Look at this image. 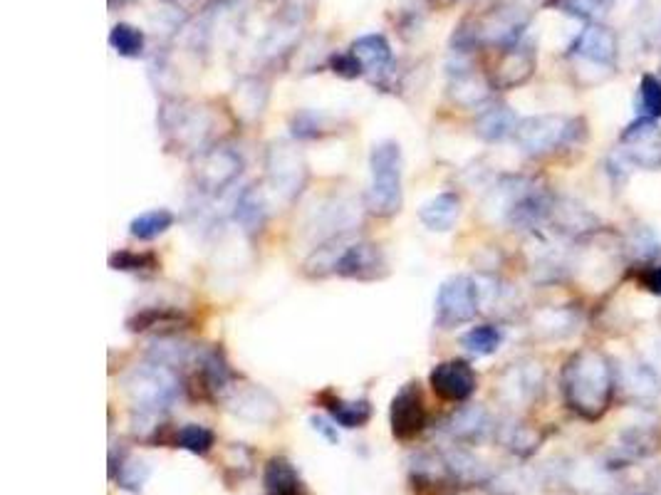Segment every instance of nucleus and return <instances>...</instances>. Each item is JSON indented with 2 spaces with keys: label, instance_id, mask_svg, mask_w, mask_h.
<instances>
[{
  "label": "nucleus",
  "instance_id": "obj_1",
  "mask_svg": "<svg viewBox=\"0 0 661 495\" xmlns=\"http://www.w3.org/2000/svg\"><path fill=\"white\" fill-rule=\"evenodd\" d=\"M303 270L307 278L340 275V278L359 280V283H374V280L387 278L389 263L377 243L350 238V233H345V236L327 238L322 246L312 250Z\"/></svg>",
  "mask_w": 661,
  "mask_h": 495
},
{
  "label": "nucleus",
  "instance_id": "obj_2",
  "mask_svg": "<svg viewBox=\"0 0 661 495\" xmlns=\"http://www.w3.org/2000/svg\"><path fill=\"white\" fill-rule=\"evenodd\" d=\"M614 367L597 349H580L562 369V394L567 406L587 421H597L610 409Z\"/></svg>",
  "mask_w": 661,
  "mask_h": 495
},
{
  "label": "nucleus",
  "instance_id": "obj_3",
  "mask_svg": "<svg viewBox=\"0 0 661 495\" xmlns=\"http://www.w3.org/2000/svg\"><path fill=\"white\" fill-rule=\"evenodd\" d=\"M553 198L545 189H540L535 181L525 176H503L486 198V211L493 213V218L506 221L508 226L523 228V231H535L550 221L553 213Z\"/></svg>",
  "mask_w": 661,
  "mask_h": 495
},
{
  "label": "nucleus",
  "instance_id": "obj_4",
  "mask_svg": "<svg viewBox=\"0 0 661 495\" xmlns=\"http://www.w3.org/2000/svg\"><path fill=\"white\" fill-rule=\"evenodd\" d=\"M402 147L394 139L374 144L369 154V189H367V211L377 218H392L402 211L404 189H402Z\"/></svg>",
  "mask_w": 661,
  "mask_h": 495
},
{
  "label": "nucleus",
  "instance_id": "obj_5",
  "mask_svg": "<svg viewBox=\"0 0 661 495\" xmlns=\"http://www.w3.org/2000/svg\"><path fill=\"white\" fill-rule=\"evenodd\" d=\"M159 129L166 147L201 154L213 139V114L186 99H169L159 109Z\"/></svg>",
  "mask_w": 661,
  "mask_h": 495
},
{
  "label": "nucleus",
  "instance_id": "obj_6",
  "mask_svg": "<svg viewBox=\"0 0 661 495\" xmlns=\"http://www.w3.org/2000/svg\"><path fill=\"white\" fill-rule=\"evenodd\" d=\"M179 377L176 369L166 367V364L149 362L142 367H134L132 372L124 377V389H127L129 399H132L134 414L139 419L156 421L179 396Z\"/></svg>",
  "mask_w": 661,
  "mask_h": 495
},
{
  "label": "nucleus",
  "instance_id": "obj_7",
  "mask_svg": "<svg viewBox=\"0 0 661 495\" xmlns=\"http://www.w3.org/2000/svg\"><path fill=\"white\" fill-rule=\"evenodd\" d=\"M265 169H268V181L273 191L285 201H295L303 194L307 179H310L303 151L290 142H275L268 149Z\"/></svg>",
  "mask_w": 661,
  "mask_h": 495
},
{
  "label": "nucleus",
  "instance_id": "obj_8",
  "mask_svg": "<svg viewBox=\"0 0 661 495\" xmlns=\"http://www.w3.org/2000/svg\"><path fill=\"white\" fill-rule=\"evenodd\" d=\"M243 174V159L228 147H208L194 156V184L204 196H218L231 189Z\"/></svg>",
  "mask_w": 661,
  "mask_h": 495
},
{
  "label": "nucleus",
  "instance_id": "obj_9",
  "mask_svg": "<svg viewBox=\"0 0 661 495\" xmlns=\"http://www.w3.org/2000/svg\"><path fill=\"white\" fill-rule=\"evenodd\" d=\"M478 307H481V297H478L476 280L468 275H454L441 283L439 295H436V325L441 330L466 325L476 317Z\"/></svg>",
  "mask_w": 661,
  "mask_h": 495
},
{
  "label": "nucleus",
  "instance_id": "obj_10",
  "mask_svg": "<svg viewBox=\"0 0 661 495\" xmlns=\"http://www.w3.org/2000/svg\"><path fill=\"white\" fill-rule=\"evenodd\" d=\"M575 134V122L560 114H538V117H525L515 129V142L525 154H548V151L567 144Z\"/></svg>",
  "mask_w": 661,
  "mask_h": 495
},
{
  "label": "nucleus",
  "instance_id": "obj_11",
  "mask_svg": "<svg viewBox=\"0 0 661 495\" xmlns=\"http://www.w3.org/2000/svg\"><path fill=\"white\" fill-rule=\"evenodd\" d=\"M622 156L639 169H661V127L657 119L639 117L619 134Z\"/></svg>",
  "mask_w": 661,
  "mask_h": 495
},
{
  "label": "nucleus",
  "instance_id": "obj_12",
  "mask_svg": "<svg viewBox=\"0 0 661 495\" xmlns=\"http://www.w3.org/2000/svg\"><path fill=\"white\" fill-rule=\"evenodd\" d=\"M221 401L231 414H236L238 419L253 421V424H270L280 414L278 401L270 396V392L251 382H236L233 379Z\"/></svg>",
  "mask_w": 661,
  "mask_h": 495
},
{
  "label": "nucleus",
  "instance_id": "obj_13",
  "mask_svg": "<svg viewBox=\"0 0 661 495\" xmlns=\"http://www.w3.org/2000/svg\"><path fill=\"white\" fill-rule=\"evenodd\" d=\"M389 424H392L394 439L411 441L426 429V404L419 384L407 382L394 394L389 406Z\"/></svg>",
  "mask_w": 661,
  "mask_h": 495
},
{
  "label": "nucleus",
  "instance_id": "obj_14",
  "mask_svg": "<svg viewBox=\"0 0 661 495\" xmlns=\"http://www.w3.org/2000/svg\"><path fill=\"white\" fill-rule=\"evenodd\" d=\"M429 384L434 389V394L444 401H466L471 399V394L476 392V372L468 367L461 359H449V362H441L431 369Z\"/></svg>",
  "mask_w": 661,
  "mask_h": 495
},
{
  "label": "nucleus",
  "instance_id": "obj_15",
  "mask_svg": "<svg viewBox=\"0 0 661 495\" xmlns=\"http://www.w3.org/2000/svg\"><path fill=\"white\" fill-rule=\"evenodd\" d=\"M543 392V367L538 362H518L498 379V396L510 406H525Z\"/></svg>",
  "mask_w": 661,
  "mask_h": 495
},
{
  "label": "nucleus",
  "instance_id": "obj_16",
  "mask_svg": "<svg viewBox=\"0 0 661 495\" xmlns=\"http://www.w3.org/2000/svg\"><path fill=\"white\" fill-rule=\"evenodd\" d=\"M538 57L528 43H515L501 52L496 72H493V87L496 90H515L533 77Z\"/></svg>",
  "mask_w": 661,
  "mask_h": 495
},
{
  "label": "nucleus",
  "instance_id": "obj_17",
  "mask_svg": "<svg viewBox=\"0 0 661 495\" xmlns=\"http://www.w3.org/2000/svg\"><path fill=\"white\" fill-rule=\"evenodd\" d=\"M570 50L575 52L580 60L592 62V65L612 67L619 55V43L614 30L605 28V25H587V28L577 35Z\"/></svg>",
  "mask_w": 661,
  "mask_h": 495
},
{
  "label": "nucleus",
  "instance_id": "obj_18",
  "mask_svg": "<svg viewBox=\"0 0 661 495\" xmlns=\"http://www.w3.org/2000/svg\"><path fill=\"white\" fill-rule=\"evenodd\" d=\"M233 221H236L248 236H255V233L265 226V221H268V201H265V194L260 191V186H246V189H241V194L233 201Z\"/></svg>",
  "mask_w": 661,
  "mask_h": 495
},
{
  "label": "nucleus",
  "instance_id": "obj_19",
  "mask_svg": "<svg viewBox=\"0 0 661 495\" xmlns=\"http://www.w3.org/2000/svg\"><path fill=\"white\" fill-rule=\"evenodd\" d=\"M449 95L456 104H461V107L473 109L481 107V104L491 97V85H488L481 75H476L473 67L458 65L456 70H451Z\"/></svg>",
  "mask_w": 661,
  "mask_h": 495
},
{
  "label": "nucleus",
  "instance_id": "obj_20",
  "mask_svg": "<svg viewBox=\"0 0 661 495\" xmlns=\"http://www.w3.org/2000/svg\"><path fill=\"white\" fill-rule=\"evenodd\" d=\"M320 404L342 429H362L372 419V404L367 399H342V396L327 392L320 396Z\"/></svg>",
  "mask_w": 661,
  "mask_h": 495
},
{
  "label": "nucleus",
  "instance_id": "obj_21",
  "mask_svg": "<svg viewBox=\"0 0 661 495\" xmlns=\"http://www.w3.org/2000/svg\"><path fill=\"white\" fill-rule=\"evenodd\" d=\"M350 52L359 60L364 75H382V72H387L389 67H392L394 60L387 38L377 33L362 35V38L352 43Z\"/></svg>",
  "mask_w": 661,
  "mask_h": 495
},
{
  "label": "nucleus",
  "instance_id": "obj_22",
  "mask_svg": "<svg viewBox=\"0 0 661 495\" xmlns=\"http://www.w3.org/2000/svg\"><path fill=\"white\" fill-rule=\"evenodd\" d=\"M461 216V198L451 191L426 201L419 211V221L434 233H449Z\"/></svg>",
  "mask_w": 661,
  "mask_h": 495
},
{
  "label": "nucleus",
  "instance_id": "obj_23",
  "mask_svg": "<svg viewBox=\"0 0 661 495\" xmlns=\"http://www.w3.org/2000/svg\"><path fill=\"white\" fill-rule=\"evenodd\" d=\"M520 119L506 104H493V107L483 109L476 119V134L486 142H503V139L513 137L518 129Z\"/></svg>",
  "mask_w": 661,
  "mask_h": 495
},
{
  "label": "nucleus",
  "instance_id": "obj_24",
  "mask_svg": "<svg viewBox=\"0 0 661 495\" xmlns=\"http://www.w3.org/2000/svg\"><path fill=\"white\" fill-rule=\"evenodd\" d=\"M659 436L652 426H627L619 431V441L614 446L619 461H637V458H647L649 453L657 451Z\"/></svg>",
  "mask_w": 661,
  "mask_h": 495
},
{
  "label": "nucleus",
  "instance_id": "obj_25",
  "mask_svg": "<svg viewBox=\"0 0 661 495\" xmlns=\"http://www.w3.org/2000/svg\"><path fill=\"white\" fill-rule=\"evenodd\" d=\"M263 486L268 495H300V476L288 458H270L265 463Z\"/></svg>",
  "mask_w": 661,
  "mask_h": 495
},
{
  "label": "nucleus",
  "instance_id": "obj_26",
  "mask_svg": "<svg viewBox=\"0 0 661 495\" xmlns=\"http://www.w3.org/2000/svg\"><path fill=\"white\" fill-rule=\"evenodd\" d=\"M550 221L558 226L560 233H587V231H595L597 226V218L592 216L590 211H587L585 206H580V203L575 201H555L553 203V213H550Z\"/></svg>",
  "mask_w": 661,
  "mask_h": 495
},
{
  "label": "nucleus",
  "instance_id": "obj_27",
  "mask_svg": "<svg viewBox=\"0 0 661 495\" xmlns=\"http://www.w3.org/2000/svg\"><path fill=\"white\" fill-rule=\"evenodd\" d=\"M488 429H491V419H488V411L483 406H463L449 426L451 434L461 441L481 439Z\"/></svg>",
  "mask_w": 661,
  "mask_h": 495
},
{
  "label": "nucleus",
  "instance_id": "obj_28",
  "mask_svg": "<svg viewBox=\"0 0 661 495\" xmlns=\"http://www.w3.org/2000/svg\"><path fill=\"white\" fill-rule=\"evenodd\" d=\"M174 213L169 208H152V211H144L129 223V233L137 241H154V238L164 236L171 226H174Z\"/></svg>",
  "mask_w": 661,
  "mask_h": 495
},
{
  "label": "nucleus",
  "instance_id": "obj_29",
  "mask_svg": "<svg viewBox=\"0 0 661 495\" xmlns=\"http://www.w3.org/2000/svg\"><path fill=\"white\" fill-rule=\"evenodd\" d=\"M109 45L112 50L117 52L119 57H142L144 55V45H147V38L139 28L129 23H117L109 33Z\"/></svg>",
  "mask_w": 661,
  "mask_h": 495
},
{
  "label": "nucleus",
  "instance_id": "obj_30",
  "mask_svg": "<svg viewBox=\"0 0 661 495\" xmlns=\"http://www.w3.org/2000/svg\"><path fill=\"white\" fill-rule=\"evenodd\" d=\"M503 342V332L498 330L496 325H481L468 330L466 335L461 337V345L466 352L476 354V357H488V354L498 352Z\"/></svg>",
  "mask_w": 661,
  "mask_h": 495
},
{
  "label": "nucleus",
  "instance_id": "obj_31",
  "mask_svg": "<svg viewBox=\"0 0 661 495\" xmlns=\"http://www.w3.org/2000/svg\"><path fill=\"white\" fill-rule=\"evenodd\" d=\"M174 446L184 448V451L194 453V456H206L216 446V436H213L211 429L201 424H184L174 434Z\"/></svg>",
  "mask_w": 661,
  "mask_h": 495
},
{
  "label": "nucleus",
  "instance_id": "obj_32",
  "mask_svg": "<svg viewBox=\"0 0 661 495\" xmlns=\"http://www.w3.org/2000/svg\"><path fill=\"white\" fill-rule=\"evenodd\" d=\"M181 312L169 310V307H142V310L134 312L132 317L127 320V330L129 332H147L154 330L159 325H171V322H179Z\"/></svg>",
  "mask_w": 661,
  "mask_h": 495
},
{
  "label": "nucleus",
  "instance_id": "obj_33",
  "mask_svg": "<svg viewBox=\"0 0 661 495\" xmlns=\"http://www.w3.org/2000/svg\"><path fill=\"white\" fill-rule=\"evenodd\" d=\"M535 330L545 337H567L575 330V317L567 310H543L535 315Z\"/></svg>",
  "mask_w": 661,
  "mask_h": 495
},
{
  "label": "nucleus",
  "instance_id": "obj_34",
  "mask_svg": "<svg viewBox=\"0 0 661 495\" xmlns=\"http://www.w3.org/2000/svg\"><path fill=\"white\" fill-rule=\"evenodd\" d=\"M637 112L642 117L661 119V80L657 75H644L637 92Z\"/></svg>",
  "mask_w": 661,
  "mask_h": 495
},
{
  "label": "nucleus",
  "instance_id": "obj_35",
  "mask_svg": "<svg viewBox=\"0 0 661 495\" xmlns=\"http://www.w3.org/2000/svg\"><path fill=\"white\" fill-rule=\"evenodd\" d=\"M265 97H268V92H265V87L258 80L243 82L241 87H236V112L248 119L260 117L265 107Z\"/></svg>",
  "mask_w": 661,
  "mask_h": 495
},
{
  "label": "nucleus",
  "instance_id": "obj_36",
  "mask_svg": "<svg viewBox=\"0 0 661 495\" xmlns=\"http://www.w3.org/2000/svg\"><path fill=\"white\" fill-rule=\"evenodd\" d=\"M109 268L117 273H144L156 268V258L152 253H139V250H117L109 255Z\"/></svg>",
  "mask_w": 661,
  "mask_h": 495
},
{
  "label": "nucleus",
  "instance_id": "obj_37",
  "mask_svg": "<svg viewBox=\"0 0 661 495\" xmlns=\"http://www.w3.org/2000/svg\"><path fill=\"white\" fill-rule=\"evenodd\" d=\"M290 129H293V137L298 139H317L325 134L327 119L315 109H300L290 119Z\"/></svg>",
  "mask_w": 661,
  "mask_h": 495
},
{
  "label": "nucleus",
  "instance_id": "obj_38",
  "mask_svg": "<svg viewBox=\"0 0 661 495\" xmlns=\"http://www.w3.org/2000/svg\"><path fill=\"white\" fill-rule=\"evenodd\" d=\"M147 478H149V466L142 461V458H124V461L119 463L117 483L122 488H127V491H142Z\"/></svg>",
  "mask_w": 661,
  "mask_h": 495
},
{
  "label": "nucleus",
  "instance_id": "obj_39",
  "mask_svg": "<svg viewBox=\"0 0 661 495\" xmlns=\"http://www.w3.org/2000/svg\"><path fill=\"white\" fill-rule=\"evenodd\" d=\"M555 8H560L562 13L575 15L580 20H590L595 18L597 13H602L605 8V0H553Z\"/></svg>",
  "mask_w": 661,
  "mask_h": 495
},
{
  "label": "nucleus",
  "instance_id": "obj_40",
  "mask_svg": "<svg viewBox=\"0 0 661 495\" xmlns=\"http://www.w3.org/2000/svg\"><path fill=\"white\" fill-rule=\"evenodd\" d=\"M503 441L518 453H530L538 448V436H535V431L528 429V426H508Z\"/></svg>",
  "mask_w": 661,
  "mask_h": 495
},
{
  "label": "nucleus",
  "instance_id": "obj_41",
  "mask_svg": "<svg viewBox=\"0 0 661 495\" xmlns=\"http://www.w3.org/2000/svg\"><path fill=\"white\" fill-rule=\"evenodd\" d=\"M629 246H632V250L639 255V258H657L661 253V243L649 228H637V231L632 233Z\"/></svg>",
  "mask_w": 661,
  "mask_h": 495
},
{
  "label": "nucleus",
  "instance_id": "obj_42",
  "mask_svg": "<svg viewBox=\"0 0 661 495\" xmlns=\"http://www.w3.org/2000/svg\"><path fill=\"white\" fill-rule=\"evenodd\" d=\"M330 67H332V72H335V75L347 77V80H355V77H362L364 75L362 65H359V60H357L355 55H352L350 50L340 52V55L332 57Z\"/></svg>",
  "mask_w": 661,
  "mask_h": 495
},
{
  "label": "nucleus",
  "instance_id": "obj_43",
  "mask_svg": "<svg viewBox=\"0 0 661 495\" xmlns=\"http://www.w3.org/2000/svg\"><path fill=\"white\" fill-rule=\"evenodd\" d=\"M310 424H312V429H315L317 434L325 436V439L330 441V444H340V434H337L335 421L327 419V416H312Z\"/></svg>",
  "mask_w": 661,
  "mask_h": 495
},
{
  "label": "nucleus",
  "instance_id": "obj_44",
  "mask_svg": "<svg viewBox=\"0 0 661 495\" xmlns=\"http://www.w3.org/2000/svg\"><path fill=\"white\" fill-rule=\"evenodd\" d=\"M642 285L647 290H652L654 295H661V265L659 268H649L647 273L642 275Z\"/></svg>",
  "mask_w": 661,
  "mask_h": 495
},
{
  "label": "nucleus",
  "instance_id": "obj_45",
  "mask_svg": "<svg viewBox=\"0 0 661 495\" xmlns=\"http://www.w3.org/2000/svg\"><path fill=\"white\" fill-rule=\"evenodd\" d=\"M434 3L436 5H454V3H458V0H434Z\"/></svg>",
  "mask_w": 661,
  "mask_h": 495
},
{
  "label": "nucleus",
  "instance_id": "obj_46",
  "mask_svg": "<svg viewBox=\"0 0 661 495\" xmlns=\"http://www.w3.org/2000/svg\"><path fill=\"white\" fill-rule=\"evenodd\" d=\"M122 5V3H127V0H109V5H112V8H114V5Z\"/></svg>",
  "mask_w": 661,
  "mask_h": 495
},
{
  "label": "nucleus",
  "instance_id": "obj_47",
  "mask_svg": "<svg viewBox=\"0 0 661 495\" xmlns=\"http://www.w3.org/2000/svg\"><path fill=\"white\" fill-rule=\"evenodd\" d=\"M649 495H661V491H657V493H649Z\"/></svg>",
  "mask_w": 661,
  "mask_h": 495
}]
</instances>
